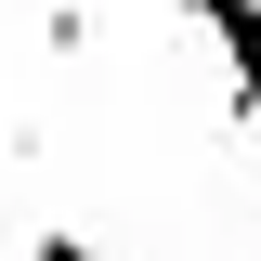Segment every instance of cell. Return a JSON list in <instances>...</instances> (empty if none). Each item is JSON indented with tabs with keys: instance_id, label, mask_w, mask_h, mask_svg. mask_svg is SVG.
<instances>
[{
	"instance_id": "obj_1",
	"label": "cell",
	"mask_w": 261,
	"mask_h": 261,
	"mask_svg": "<svg viewBox=\"0 0 261 261\" xmlns=\"http://www.w3.org/2000/svg\"><path fill=\"white\" fill-rule=\"evenodd\" d=\"M183 13L222 39V92H235V118L261 130V0H183Z\"/></svg>"
},
{
	"instance_id": "obj_2",
	"label": "cell",
	"mask_w": 261,
	"mask_h": 261,
	"mask_svg": "<svg viewBox=\"0 0 261 261\" xmlns=\"http://www.w3.org/2000/svg\"><path fill=\"white\" fill-rule=\"evenodd\" d=\"M39 261H105V248H92V235H53V222H39Z\"/></svg>"
}]
</instances>
